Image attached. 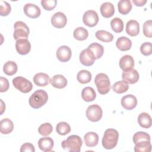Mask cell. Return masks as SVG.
<instances>
[{"mask_svg": "<svg viewBox=\"0 0 152 152\" xmlns=\"http://www.w3.org/2000/svg\"><path fill=\"white\" fill-rule=\"evenodd\" d=\"M83 144L81 138L77 135H71L64 140L61 145L64 150L69 152H80Z\"/></svg>", "mask_w": 152, "mask_h": 152, "instance_id": "obj_1", "label": "cell"}, {"mask_svg": "<svg viewBox=\"0 0 152 152\" xmlns=\"http://www.w3.org/2000/svg\"><path fill=\"white\" fill-rule=\"evenodd\" d=\"M119 138L118 132L112 128H109L104 131L102 138V145L107 150H110L116 147Z\"/></svg>", "mask_w": 152, "mask_h": 152, "instance_id": "obj_2", "label": "cell"}, {"mask_svg": "<svg viewBox=\"0 0 152 152\" xmlns=\"http://www.w3.org/2000/svg\"><path fill=\"white\" fill-rule=\"evenodd\" d=\"M48 100L47 93L43 90L34 91L29 98V104L33 109H39L45 104Z\"/></svg>", "mask_w": 152, "mask_h": 152, "instance_id": "obj_3", "label": "cell"}, {"mask_svg": "<svg viewBox=\"0 0 152 152\" xmlns=\"http://www.w3.org/2000/svg\"><path fill=\"white\" fill-rule=\"evenodd\" d=\"M94 83L99 93L101 94H106L110 90V80L106 74H98L95 77Z\"/></svg>", "mask_w": 152, "mask_h": 152, "instance_id": "obj_4", "label": "cell"}, {"mask_svg": "<svg viewBox=\"0 0 152 152\" xmlns=\"http://www.w3.org/2000/svg\"><path fill=\"white\" fill-rule=\"evenodd\" d=\"M14 32L13 36L15 40H17L20 39H27L30 30L28 27L23 21H18L15 23Z\"/></svg>", "mask_w": 152, "mask_h": 152, "instance_id": "obj_5", "label": "cell"}, {"mask_svg": "<svg viewBox=\"0 0 152 152\" xmlns=\"http://www.w3.org/2000/svg\"><path fill=\"white\" fill-rule=\"evenodd\" d=\"M12 84L15 88L23 93L30 92L33 88L32 83L23 77H17L12 80Z\"/></svg>", "mask_w": 152, "mask_h": 152, "instance_id": "obj_6", "label": "cell"}, {"mask_svg": "<svg viewBox=\"0 0 152 152\" xmlns=\"http://www.w3.org/2000/svg\"><path fill=\"white\" fill-rule=\"evenodd\" d=\"M103 112L101 107L97 104L89 106L86 110V116L91 122H97L102 117Z\"/></svg>", "mask_w": 152, "mask_h": 152, "instance_id": "obj_7", "label": "cell"}, {"mask_svg": "<svg viewBox=\"0 0 152 152\" xmlns=\"http://www.w3.org/2000/svg\"><path fill=\"white\" fill-rule=\"evenodd\" d=\"M99 19L97 13L94 10H88L86 11L83 16L84 24L90 27L96 26L99 22Z\"/></svg>", "mask_w": 152, "mask_h": 152, "instance_id": "obj_8", "label": "cell"}, {"mask_svg": "<svg viewBox=\"0 0 152 152\" xmlns=\"http://www.w3.org/2000/svg\"><path fill=\"white\" fill-rule=\"evenodd\" d=\"M95 60L93 52L88 48L83 50L80 54V61L83 65L91 66L94 63Z\"/></svg>", "mask_w": 152, "mask_h": 152, "instance_id": "obj_9", "label": "cell"}, {"mask_svg": "<svg viewBox=\"0 0 152 152\" xmlns=\"http://www.w3.org/2000/svg\"><path fill=\"white\" fill-rule=\"evenodd\" d=\"M15 49L19 54L27 55L31 50V44L27 39H20L16 41Z\"/></svg>", "mask_w": 152, "mask_h": 152, "instance_id": "obj_10", "label": "cell"}, {"mask_svg": "<svg viewBox=\"0 0 152 152\" xmlns=\"http://www.w3.org/2000/svg\"><path fill=\"white\" fill-rule=\"evenodd\" d=\"M140 78L139 73L136 69H131L127 71H124L122 74V78L123 81L128 84L136 83Z\"/></svg>", "mask_w": 152, "mask_h": 152, "instance_id": "obj_11", "label": "cell"}, {"mask_svg": "<svg viewBox=\"0 0 152 152\" xmlns=\"http://www.w3.org/2000/svg\"><path fill=\"white\" fill-rule=\"evenodd\" d=\"M67 23L66 15L62 12L55 13L51 18V23L56 28H62L64 27Z\"/></svg>", "mask_w": 152, "mask_h": 152, "instance_id": "obj_12", "label": "cell"}, {"mask_svg": "<svg viewBox=\"0 0 152 152\" xmlns=\"http://www.w3.org/2000/svg\"><path fill=\"white\" fill-rule=\"evenodd\" d=\"M56 57L58 59L62 62H68L72 55L71 49L67 46H61L56 50Z\"/></svg>", "mask_w": 152, "mask_h": 152, "instance_id": "obj_13", "label": "cell"}, {"mask_svg": "<svg viewBox=\"0 0 152 152\" xmlns=\"http://www.w3.org/2000/svg\"><path fill=\"white\" fill-rule=\"evenodd\" d=\"M24 12L26 15L31 18H36L40 16L41 11L40 8L35 4L28 3L24 7Z\"/></svg>", "mask_w": 152, "mask_h": 152, "instance_id": "obj_14", "label": "cell"}, {"mask_svg": "<svg viewBox=\"0 0 152 152\" xmlns=\"http://www.w3.org/2000/svg\"><path fill=\"white\" fill-rule=\"evenodd\" d=\"M121 104L124 109L132 110L137 106V99L134 95L127 94L121 99Z\"/></svg>", "mask_w": 152, "mask_h": 152, "instance_id": "obj_15", "label": "cell"}, {"mask_svg": "<svg viewBox=\"0 0 152 152\" xmlns=\"http://www.w3.org/2000/svg\"><path fill=\"white\" fill-rule=\"evenodd\" d=\"M54 145L53 140L50 137H43L38 141V146L39 148L44 152L50 151Z\"/></svg>", "mask_w": 152, "mask_h": 152, "instance_id": "obj_16", "label": "cell"}, {"mask_svg": "<svg viewBox=\"0 0 152 152\" xmlns=\"http://www.w3.org/2000/svg\"><path fill=\"white\" fill-rule=\"evenodd\" d=\"M134 66V59L129 55L123 56L119 61V66L124 71L133 68Z\"/></svg>", "mask_w": 152, "mask_h": 152, "instance_id": "obj_17", "label": "cell"}, {"mask_svg": "<svg viewBox=\"0 0 152 152\" xmlns=\"http://www.w3.org/2000/svg\"><path fill=\"white\" fill-rule=\"evenodd\" d=\"M50 83L55 88H63L66 86L68 81L64 75L57 74L50 79Z\"/></svg>", "mask_w": 152, "mask_h": 152, "instance_id": "obj_18", "label": "cell"}, {"mask_svg": "<svg viewBox=\"0 0 152 152\" xmlns=\"http://www.w3.org/2000/svg\"><path fill=\"white\" fill-rule=\"evenodd\" d=\"M126 32L131 36H136L140 32V25L138 21L131 20L126 23Z\"/></svg>", "mask_w": 152, "mask_h": 152, "instance_id": "obj_19", "label": "cell"}, {"mask_svg": "<svg viewBox=\"0 0 152 152\" xmlns=\"http://www.w3.org/2000/svg\"><path fill=\"white\" fill-rule=\"evenodd\" d=\"M33 81L34 83L40 87H45L49 84L50 82L49 76L43 72H39L35 74L33 77Z\"/></svg>", "mask_w": 152, "mask_h": 152, "instance_id": "obj_20", "label": "cell"}, {"mask_svg": "<svg viewBox=\"0 0 152 152\" xmlns=\"http://www.w3.org/2000/svg\"><path fill=\"white\" fill-rule=\"evenodd\" d=\"M84 141L87 147H94L98 144L99 135L94 132H88L84 135Z\"/></svg>", "mask_w": 152, "mask_h": 152, "instance_id": "obj_21", "label": "cell"}, {"mask_svg": "<svg viewBox=\"0 0 152 152\" xmlns=\"http://www.w3.org/2000/svg\"><path fill=\"white\" fill-rule=\"evenodd\" d=\"M100 13L104 18L111 17L115 12V8L113 5L109 2L103 3L100 6Z\"/></svg>", "mask_w": 152, "mask_h": 152, "instance_id": "obj_22", "label": "cell"}, {"mask_svg": "<svg viewBox=\"0 0 152 152\" xmlns=\"http://www.w3.org/2000/svg\"><path fill=\"white\" fill-rule=\"evenodd\" d=\"M116 46L121 51H126L131 49L132 46L131 40L125 36L119 37L116 42Z\"/></svg>", "mask_w": 152, "mask_h": 152, "instance_id": "obj_23", "label": "cell"}, {"mask_svg": "<svg viewBox=\"0 0 152 152\" xmlns=\"http://www.w3.org/2000/svg\"><path fill=\"white\" fill-rule=\"evenodd\" d=\"M0 130L2 134H8L11 133L14 129V124L11 120L8 118H4L0 122Z\"/></svg>", "mask_w": 152, "mask_h": 152, "instance_id": "obj_24", "label": "cell"}, {"mask_svg": "<svg viewBox=\"0 0 152 152\" xmlns=\"http://www.w3.org/2000/svg\"><path fill=\"white\" fill-rule=\"evenodd\" d=\"M81 97L84 101L90 102L93 101L95 99L96 97V93L95 90L92 87H86L82 90Z\"/></svg>", "mask_w": 152, "mask_h": 152, "instance_id": "obj_25", "label": "cell"}, {"mask_svg": "<svg viewBox=\"0 0 152 152\" xmlns=\"http://www.w3.org/2000/svg\"><path fill=\"white\" fill-rule=\"evenodd\" d=\"M139 125L144 128H149L151 126V118L150 115L145 112L140 113L138 117Z\"/></svg>", "mask_w": 152, "mask_h": 152, "instance_id": "obj_26", "label": "cell"}, {"mask_svg": "<svg viewBox=\"0 0 152 152\" xmlns=\"http://www.w3.org/2000/svg\"><path fill=\"white\" fill-rule=\"evenodd\" d=\"M151 150L150 141L143 140L135 144L134 151L135 152H150Z\"/></svg>", "mask_w": 152, "mask_h": 152, "instance_id": "obj_27", "label": "cell"}, {"mask_svg": "<svg viewBox=\"0 0 152 152\" xmlns=\"http://www.w3.org/2000/svg\"><path fill=\"white\" fill-rule=\"evenodd\" d=\"M118 8L119 12L123 15L128 14L131 9L132 5L129 0H121L118 3Z\"/></svg>", "mask_w": 152, "mask_h": 152, "instance_id": "obj_28", "label": "cell"}, {"mask_svg": "<svg viewBox=\"0 0 152 152\" xmlns=\"http://www.w3.org/2000/svg\"><path fill=\"white\" fill-rule=\"evenodd\" d=\"M92 76L90 71L83 69L79 71L77 75V81L81 84H87L89 83L91 80Z\"/></svg>", "mask_w": 152, "mask_h": 152, "instance_id": "obj_29", "label": "cell"}, {"mask_svg": "<svg viewBox=\"0 0 152 152\" xmlns=\"http://www.w3.org/2000/svg\"><path fill=\"white\" fill-rule=\"evenodd\" d=\"M17 65L14 61L7 62L3 66L4 72L7 75H12L15 74L17 71Z\"/></svg>", "mask_w": 152, "mask_h": 152, "instance_id": "obj_30", "label": "cell"}, {"mask_svg": "<svg viewBox=\"0 0 152 152\" xmlns=\"http://www.w3.org/2000/svg\"><path fill=\"white\" fill-rule=\"evenodd\" d=\"M96 37L98 40L103 42H110L113 39V36L110 33L103 30L97 31Z\"/></svg>", "mask_w": 152, "mask_h": 152, "instance_id": "obj_31", "label": "cell"}, {"mask_svg": "<svg viewBox=\"0 0 152 152\" xmlns=\"http://www.w3.org/2000/svg\"><path fill=\"white\" fill-rule=\"evenodd\" d=\"M87 48L90 49L93 52L96 59L100 58L104 53L103 46L97 43H93L90 44Z\"/></svg>", "mask_w": 152, "mask_h": 152, "instance_id": "obj_32", "label": "cell"}, {"mask_svg": "<svg viewBox=\"0 0 152 152\" xmlns=\"http://www.w3.org/2000/svg\"><path fill=\"white\" fill-rule=\"evenodd\" d=\"M74 37L78 40H84L88 36V33L87 29L83 27H78L76 28L73 33Z\"/></svg>", "mask_w": 152, "mask_h": 152, "instance_id": "obj_33", "label": "cell"}, {"mask_svg": "<svg viewBox=\"0 0 152 152\" xmlns=\"http://www.w3.org/2000/svg\"><path fill=\"white\" fill-rule=\"evenodd\" d=\"M128 84L123 80L116 82L112 86V89L113 91L118 94H122L125 93L128 90Z\"/></svg>", "mask_w": 152, "mask_h": 152, "instance_id": "obj_34", "label": "cell"}, {"mask_svg": "<svg viewBox=\"0 0 152 152\" xmlns=\"http://www.w3.org/2000/svg\"><path fill=\"white\" fill-rule=\"evenodd\" d=\"M110 26L112 30L115 33H121L124 30V23L118 17L113 18L110 21Z\"/></svg>", "mask_w": 152, "mask_h": 152, "instance_id": "obj_35", "label": "cell"}, {"mask_svg": "<svg viewBox=\"0 0 152 152\" xmlns=\"http://www.w3.org/2000/svg\"><path fill=\"white\" fill-rule=\"evenodd\" d=\"M56 131L57 133L61 135H65L70 132V125L66 122H60L56 126Z\"/></svg>", "mask_w": 152, "mask_h": 152, "instance_id": "obj_36", "label": "cell"}, {"mask_svg": "<svg viewBox=\"0 0 152 152\" xmlns=\"http://www.w3.org/2000/svg\"><path fill=\"white\" fill-rule=\"evenodd\" d=\"M53 127L50 123L46 122L40 125L38 128L39 133L43 136H48L51 134Z\"/></svg>", "mask_w": 152, "mask_h": 152, "instance_id": "obj_37", "label": "cell"}, {"mask_svg": "<svg viewBox=\"0 0 152 152\" xmlns=\"http://www.w3.org/2000/svg\"><path fill=\"white\" fill-rule=\"evenodd\" d=\"M132 140L134 144H136L137 142L143 141V140L150 141V136L148 134L145 132L139 131L135 133V134L133 136Z\"/></svg>", "mask_w": 152, "mask_h": 152, "instance_id": "obj_38", "label": "cell"}, {"mask_svg": "<svg viewBox=\"0 0 152 152\" xmlns=\"http://www.w3.org/2000/svg\"><path fill=\"white\" fill-rule=\"evenodd\" d=\"M11 11V7L10 4L4 1H0V15L1 16L8 15Z\"/></svg>", "mask_w": 152, "mask_h": 152, "instance_id": "obj_39", "label": "cell"}, {"mask_svg": "<svg viewBox=\"0 0 152 152\" xmlns=\"http://www.w3.org/2000/svg\"><path fill=\"white\" fill-rule=\"evenodd\" d=\"M143 33L145 37L151 38L152 37V21L147 20L143 24Z\"/></svg>", "mask_w": 152, "mask_h": 152, "instance_id": "obj_40", "label": "cell"}, {"mask_svg": "<svg viewBox=\"0 0 152 152\" xmlns=\"http://www.w3.org/2000/svg\"><path fill=\"white\" fill-rule=\"evenodd\" d=\"M41 5L45 10L51 11L56 7V6L57 5V1H56V0H42Z\"/></svg>", "mask_w": 152, "mask_h": 152, "instance_id": "obj_41", "label": "cell"}, {"mask_svg": "<svg viewBox=\"0 0 152 152\" xmlns=\"http://www.w3.org/2000/svg\"><path fill=\"white\" fill-rule=\"evenodd\" d=\"M140 51L144 56L150 55L152 53V45L150 42H144L140 47Z\"/></svg>", "mask_w": 152, "mask_h": 152, "instance_id": "obj_42", "label": "cell"}, {"mask_svg": "<svg viewBox=\"0 0 152 152\" xmlns=\"http://www.w3.org/2000/svg\"><path fill=\"white\" fill-rule=\"evenodd\" d=\"M0 91L1 93L7 91L9 88V82L6 78L3 77H0Z\"/></svg>", "mask_w": 152, "mask_h": 152, "instance_id": "obj_43", "label": "cell"}, {"mask_svg": "<svg viewBox=\"0 0 152 152\" xmlns=\"http://www.w3.org/2000/svg\"><path fill=\"white\" fill-rule=\"evenodd\" d=\"M21 152H34L35 148L34 145L31 143H24L23 144L20 148Z\"/></svg>", "mask_w": 152, "mask_h": 152, "instance_id": "obj_44", "label": "cell"}, {"mask_svg": "<svg viewBox=\"0 0 152 152\" xmlns=\"http://www.w3.org/2000/svg\"><path fill=\"white\" fill-rule=\"evenodd\" d=\"M132 2L136 6L142 7L146 4L147 1L146 0H132Z\"/></svg>", "mask_w": 152, "mask_h": 152, "instance_id": "obj_45", "label": "cell"}, {"mask_svg": "<svg viewBox=\"0 0 152 152\" xmlns=\"http://www.w3.org/2000/svg\"><path fill=\"white\" fill-rule=\"evenodd\" d=\"M1 115H2L3 113V112H4V110H5V105L4 102L1 99Z\"/></svg>", "mask_w": 152, "mask_h": 152, "instance_id": "obj_46", "label": "cell"}]
</instances>
